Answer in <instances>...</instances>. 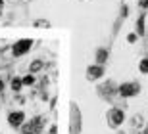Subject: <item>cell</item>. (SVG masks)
Listing matches in <instances>:
<instances>
[{
    "mask_svg": "<svg viewBox=\"0 0 148 134\" xmlns=\"http://www.w3.org/2000/svg\"><path fill=\"white\" fill-rule=\"evenodd\" d=\"M31 46H33V40H31V38H23V40H17V42L14 44L12 52H14V56H23Z\"/></svg>",
    "mask_w": 148,
    "mask_h": 134,
    "instance_id": "4",
    "label": "cell"
},
{
    "mask_svg": "<svg viewBox=\"0 0 148 134\" xmlns=\"http://www.w3.org/2000/svg\"><path fill=\"white\" fill-rule=\"evenodd\" d=\"M42 124H44V117H35L23 127L21 134H38L42 130Z\"/></svg>",
    "mask_w": 148,
    "mask_h": 134,
    "instance_id": "1",
    "label": "cell"
},
{
    "mask_svg": "<svg viewBox=\"0 0 148 134\" xmlns=\"http://www.w3.org/2000/svg\"><path fill=\"white\" fill-rule=\"evenodd\" d=\"M4 90V82H2V80H0V92Z\"/></svg>",
    "mask_w": 148,
    "mask_h": 134,
    "instance_id": "17",
    "label": "cell"
},
{
    "mask_svg": "<svg viewBox=\"0 0 148 134\" xmlns=\"http://www.w3.org/2000/svg\"><path fill=\"white\" fill-rule=\"evenodd\" d=\"M40 69H42V61L40 59H35L33 63H31V71L35 73V71H40Z\"/></svg>",
    "mask_w": 148,
    "mask_h": 134,
    "instance_id": "11",
    "label": "cell"
},
{
    "mask_svg": "<svg viewBox=\"0 0 148 134\" xmlns=\"http://www.w3.org/2000/svg\"><path fill=\"white\" fill-rule=\"evenodd\" d=\"M146 134H148V129H146Z\"/></svg>",
    "mask_w": 148,
    "mask_h": 134,
    "instance_id": "19",
    "label": "cell"
},
{
    "mask_svg": "<svg viewBox=\"0 0 148 134\" xmlns=\"http://www.w3.org/2000/svg\"><path fill=\"white\" fill-rule=\"evenodd\" d=\"M0 6H2V0H0Z\"/></svg>",
    "mask_w": 148,
    "mask_h": 134,
    "instance_id": "18",
    "label": "cell"
},
{
    "mask_svg": "<svg viewBox=\"0 0 148 134\" xmlns=\"http://www.w3.org/2000/svg\"><path fill=\"white\" fill-rule=\"evenodd\" d=\"M104 75V67H102V65H90V67H88L87 69V77L90 80H96V79H100V77Z\"/></svg>",
    "mask_w": 148,
    "mask_h": 134,
    "instance_id": "7",
    "label": "cell"
},
{
    "mask_svg": "<svg viewBox=\"0 0 148 134\" xmlns=\"http://www.w3.org/2000/svg\"><path fill=\"white\" fill-rule=\"evenodd\" d=\"M138 90H140V86H138L137 82H125V84L119 86V94H121L123 98L135 96V94H138Z\"/></svg>",
    "mask_w": 148,
    "mask_h": 134,
    "instance_id": "5",
    "label": "cell"
},
{
    "mask_svg": "<svg viewBox=\"0 0 148 134\" xmlns=\"http://www.w3.org/2000/svg\"><path fill=\"white\" fill-rule=\"evenodd\" d=\"M0 14H2V12H0Z\"/></svg>",
    "mask_w": 148,
    "mask_h": 134,
    "instance_id": "20",
    "label": "cell"
},
{
    "mask_svg": "<svg viewBox=\"0 0 148 134\" xmlns=\"http://www.w3.org/2000/svg\"><path fill=\"white\" fill-rule=\"evenodd\" d=\"M140 6H143V8H148V0H140Z\"/></svg>",
    "mask_w": 148,
    "mask_h": 134,
    "instance_id": "15",
    "label": "cell"
},
{
    "mask_svg": "<svg viewBox=\"0 0 148 134\" xmlns=\"http://www.w3.org/2000/svg\"><path fill=\"white\" fill-rule=\"evenodd\" d=\"M135 40H137V35L135 33H129L127 35V42H135Z\"/></svg>",
    "mask_w": 148,
    "mask_h": 134,
    "instance_id": "14",
    "label": "cell"
},
{
    "mask_svg": "<svg viewBox=\"0 0 148 134\" xmlns=\"http://www.w3.org/2000/svg\"><path fill=\"white\" fill-rule=\"evenodd\" d=\"M106 59H108V50L106 48H98L96 50V63L102 65V63H106Z\"/></svg>",
    "mask_w": 148,
    "mask_h": 134,
    "instance_id": "8",
    "label": "cell"
},
{
    "mask_svg": "<svg viewBox=\"0 0 148 134\" xmlns=\"http://www.w3.org/2000/svg\"><path fill=\"white\" fill-rule=\"evenodd\" d=\"M143 33H144V16H140L137 21V35H143Z\"/></svg>",
    "mask_w": 148,
    "mask_h": 134,
    "instance_id": "9",
    "label": "cell"
},
{
    "mask_svg": "<svg viewBox=\"0 0 148 134\" xmlns=\"http://www.w3.org/2000/svg\"><path fill=\"white\" fill-rule=\"evenodd\" d=\"M138 69H140V73H144V75L148 73V58L140 59V65H138Z\"/></svg>",
    "mask_w": 148,
    "mask_h": 134,
    "instance_id": "10",
    "label": "cell"
},
{
    "mask_svg": "<svg viewBox=\"0 0 148 134\" xmlns=\"http://www.w3.org/2000/svg\"><path fill=\"white\" fill-rule=\"evenodd\" d=\"M123 121H125V115H123V111H121V109L114 107V109H110V111H108V123H110V127H119Z\"/></svg>",
    "mask_w": 148,
    "mask_h": 134,
    "instance_id": "2",
    "label": "cell"
},
{
    "mask_svg": "<svg viewBox=\"0 0 148 134\" xmlns=\"http://www.w3.org/2000/svg\"><path fill=\"white\" fill-rule=\"evenodd\" d=\"M23 121H25V113L23 111H12L10 115H8V123H10L12 127H21Z\"/></svg>",
    "mask_w": 148,
    "mask_h": 134,
    "instance_id": "6",
    "label": "cell"
},
{
    "mask_svg": "<svg viewBox=\"0 0 148 134\" xmlns=\"http://www.w3.org/2000/svg\"><path fill=\"white\" fill-rule=\"evenodd\" d=\"M21 80H23V84H27V86H29V84H33V82H35V79H33V77H31V75H27V77H23Z\"/></svg>",
    "mask_w": 148,
    "mask_h": 134,
    "instance_id": "13",
    "label": "cell"
},
{
    "mask_svg": "<svg viewBox=\"0 0 148 134\" xmlns=\"http://www.w3.org/2000/svg\"><path fill=\"white\" fill-rule=\"evenodd\" d=\"M50 134H56V127H52V129H50Z\"/></svg>",
    "mask_w": 148,
    "mask_h": 134,
    "instance_id": "16",
    "label": "cell"
},
{
    "mask_svg": "<svg viewBox=\"0 0 148 134\" xmlns=\"http://www.w3.org/2000/svg\"><path fill=\"white\" fill-rule=\"evenodd\" d=\"M21 84H23V80H21V79H12V88H14L16 92L21 88Z\"/></svg>",
    "mask_w": 148,
    "mask_h": 134,
    "instance_id": "12",
    "label": "cell"
},
{
    "mask_svg": "<svg viewBox=\"0 0 148 134\" xmlns=\"http://www.w3.org/2000/svg\"><path fill=\"white\" fill-rule=\"evenodd\" d=\"M79 130H81V113H79V107L71 103V132L69 134H79Z\"/></svg>",
    "mask_w": 148,
    "mask_h": 134,
    "instance_id": "3",
    "label": "cell"
}]
</instances>
